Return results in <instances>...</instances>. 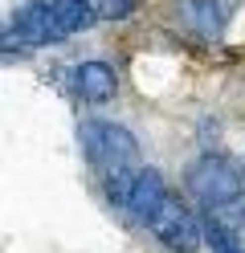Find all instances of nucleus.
Returning <instances> with one entry per match:
<instances>
[{"label":"nucleus","mask_w":245,"mask_h":253,"mask_svg":"<svg viewBox=\"0 0 245 253\" xmlns=\"http://www.w3.org/2000/svg\"><path fill=\"white\" fill-rule=\"evenodd\" d=\"M163 196H168V184H163V176L155 168H139L135 171V180H131V192H127V204L123 209L135 216V220H151V212L163 204Z\"/></svg>","instance_id":"nucleus-6"},{"label":"nucleus","mask_w":245,"mask_h":253,"mask_svg":"<svg viewBox=\"0 0 245 253\" xmlns=\"http://www.w3.org/2000/svg\"><path fill=\"white\" fill-rule=\"evenodd\" d=\"M180 17L200 41H221L225 21H229V4L225 0H184L180 4Z\"/></svg>","instance_id":"nucleus-7"},{"label":"nucleus","mask_w":245,"mask_h":253,"mask_svg":"<svg viewBox=\"0 0 245 253\" xmlns=\"http://www.w3.org/2000/svg\"><path fill=\"white\" fill-rule=\"evenodd\" d=\"M147 233H151L163 249H172V253H196V249L204 245V225H200V220L180 204V196H172V192L163 196V204L151 212Z\"/></svg>","instance_id":"nucleus-3"},{"label":"nucleus","mask_w":245,"mask_h":253,"mask_svg":"<svg viewBox=\"0 0 245 253\" xmlns=\"http://www.w3.org/2000/svg\"><path fill=\"white\" fill-rule=\"evenodd\" d=\"M53 17H57V33L74 37L94 25V4L90 0H53Z\"/></svg>","instance_id":"nucleus-8"},{"label":"nucleus","mask_w":245,"mask_h":253,"mask_svg":"<svg viewBox=\"0 0 245 253\" xmlns=\"http://www.w3.org/2000/svg\"><path fill=\"white\" fill-rule=\"evenodd\" d=\"M78 143L86 151V160L94 164L98 176H119V171H135L139 160V143L135 135L119 123H102V119H86L78 126Z\"/></svg>","instance_id":"nucleus-1"},{"label":"nucleus","mask_w":245,"mask_h":253,"mask_svg":"<svg viewBox=\"0 0 245 253\" xmlns=\"http://www.w3.org/2000/svg\"><path fill=\"white\" fill-rule=\"evenodd\" d=\"M188 192L204 204V209H225V204L241 200V171L225 155H200L188 168Z\"/></svg>","instance_id":"nucleus-2"},{"label":"nucleus","mask_w":245,"mask_h":253,"mask_svg":"<svg viewBox=\"0 0 245 253\" xmlns=\"http://www.w3.org/2000/svg\"><path fill=\"white\" fill-rule=\"evenodd\" d=\"M57 17H53V4L45 0H21L12 8V21L4 29V53H21V49H37V45L57 41Z\"/></svg>","instance_id":"nucleus-4"},{"label":"nucleus","mask_w":245,"mask_h":253,"mask_svg":"<svg viewBox=\"0 0 245 253\" xmlns=\"http://www.w3.org/2000/svg\"><path fill=\"white\" fill-rule=\"evenodd\" d=\"M74 90L82 102L90 106H102L114 98V90H119V74H114L106 61H82V66H74Z\"/></svg>","instance_id":"nucleus-5"},{"label":"nucleus","mask_w":245,"mask_h":253,"mask_svg":"<svg viewBox=\"0 0 245 253\" xmlns=\"http://www.w3.org/2000/svg\"><path fill=\"white\" fill-rule=\"evenodd\" d=\"M204 245H208L212 253H245V241L225 225L221 216H212V212H208V220H204Z\"/></svg>","instance_id":"nucleus-9"}]
</instances>
